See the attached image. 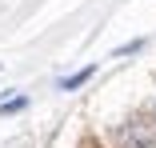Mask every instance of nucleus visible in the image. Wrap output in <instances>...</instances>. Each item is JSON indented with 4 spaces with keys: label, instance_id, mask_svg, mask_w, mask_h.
<instances>
[{
    "label": "nucleus",
    "instance_id": "obj_3",
    "mask_svg": "<svg viewBox=\"0 0 156 148\" xmlns=\"http://www.w3.org/2000/svg\"><path fill=\"white\" fill-rule=\"evenodd\" d=\"M24 108V96H12V100H0V112H20Z\"/></svg>",
    "mask_w": 156,
    "mask_h": 148
},
{
    "label": "nucleus",
    "instance_id": "obj_1",
    "mask_svg": "<svg viewBox=\"0 0 156 148\" xmlns=\"http://www.w3.org/2000/svg\"><path fill=\"white\" fill-rule=\"evenodd\" d=\"M124 144L128 148H156V120L136 116V120L124 124Z\"/></svg>",
    "mask_w": 156,
    "mask_h": 148
},
{
    "label": "nucleus",
    "instance_id": "obj_2",
    "mask_svg": "<svg viewBox=\"0 0 156 148\" xmlns=\"http://www.w3.org/2000/svg\"><path fill=\"white\" fill-rule=\"evenodd\" d=\"M92 72H96V68H92V64H88V68H80L76 76H68V80H60V88H64V92H72V88H80L84 80H92Z\"/></svg>",
    "mask_w": 156,
    "mask_h": 148
},
{
    "label": "nucleus",
    "instance_id": "obj_4",
    "mask_svg": "<svg viewBox=\"0 0 156 148\" xmlns=\"http://www.w3.org/2000/svg\"><path fill=\"white\" fill-rule=\"evenodd\" d=\"M140 44H144V40H132V44H120V48H116V56H124V52H136Z\"/></svg>",
    "mask_w": 156,
    "mask_h": 148
}]
</instances>
